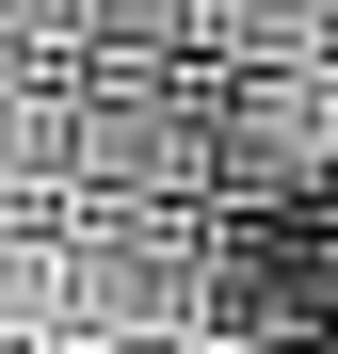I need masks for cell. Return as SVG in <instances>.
I'll return each mask as SVG.
<instances>
[{"label": "cell", "mask_w": 338, "mask_h": 354, "mask_svg": "<svg viewBox=\"0 0 338 354\" xmlns=\"http://www.w3.org/2000/svg\"><path fill=\"white\" fill-rule=\"evenodd\" d=\"M225 322L338 354V194H242L225 209Z\"/></svg>", "instance_id": "1"}]
</instances>
